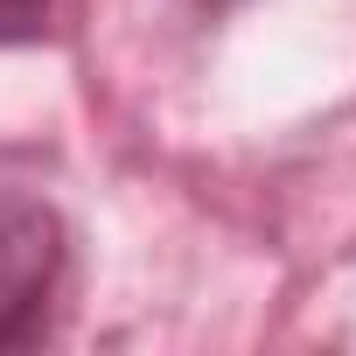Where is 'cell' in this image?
Segmentation results:
<instances>
[{
  "mask_svg": "<svg viewBox=\"0 0 356 356\" xmlns=\"http://www.w3.org/2000/svg\"><path fill=\"white\" fill-rule=\"evenodd\" d=\"M63 286V224L49 203L0 189V356L35 349Z\"/></svg>",
  "mask_w": 356,
  "mask_h": 356,
  "instance_id": "6da1fadb",
  "label": "cell"
},
{
  "mask_svg": "<svg viewBox=\"0 0 356 356\" xmlns=\"http://www.w3.org/2000/svg\"><path fill=\"white\" fill-rule=\"evenodd\" d=\"M49 29V0H0V42H35Z\"/></svg>",
  "mask_w": 356,
  "mask_h": 356,
  "instance_id": "7a4b0ae2",
  "label": "cell"
},
{
  "mask_svg": "<svg viewBox=\"0 0 356 356\" xmlns=\"http://www.w3.org/2000/svg\"><path fill=\"white\" fill-rule=\"evenodd\" d=\"M196 8H231V0H196Z\"/></svg>",
  "mask_w": 356,
  "mask_h": 356,
  "instance_id": "3957f363",
  "label": "cell"
}]
</instances>
